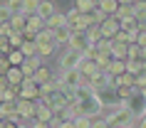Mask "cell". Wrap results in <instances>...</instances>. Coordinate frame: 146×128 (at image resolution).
I'll use <instances>...</instances> for the list:
<instances>
[{"label": "cell", "mask_w": 146, "mask_h": 128, "mask_svg": "<svg viewBox=\"0 0 146 128\" xmlns=\"http://www.w3.org/2000/svg\"><path fill=\"white\" fill-rule=\"evenodd\" d=\"M13 47H10V39L8 37H0V54H8Z\"/></svg>", "instance_id": "681fc988"}, {"label": "cell", "mask_w": 146, "mask_h": 128, "mask_svg": "<svg viewBox=\"0 0 146 128\" xmlns=\"http://www.w3.org/2000/svg\"><path fill=\"white\" fill-rule=\"evenodd\" d=\"M10 27L13 30H17V32H25V27H27V15H13L10 17Z\"/></svg>", "instance_id": "4316f807"}, {"label": "cell", "mask_w": 146, "mask_h": 128, "mask_svg": "<svg viewBox=\"0 0 146 128\" xmlns=\"http://www.w3.org/2000/svg\"><path fill=\"white\" fill-rule=\"evenodd\" d=\"M54 49H57L54 42H37V57H42V59H50L54 54Z\"/></svg>", "instance_id": "ffe728a7"}, {"label": "cell", "mask_w": 146, "mask_h": 128, "mask_svg": "<svg viewBox=\"0 0 146 128\" xmlns=\"http://www.w3.org/2000/svg\"><path fill=\"white\" fill-rule=\"evenodd\" d=\"M92 15H94V25H102V22H104V20H107V12H104V10H102V8H97V10H94V12H92Z\"/></svg>", "instance_id": "bcb514c9"}, {"label": "cell", "mask_w": 146, "mask_h": 128, "mask_svg": "<svg viewBox=\"0 0 146 128\" xmlns=\"http://www.w3.org/2000/svg\"><path fill=\"white\" fill-rule=\"evenodd\" d=\"M54 113H57V111H54L50 104H42V101H40V104H37V113H35V118H37V121H47V123H50V121L54 118Z\"/></svg>", "instance_id": "9a60e30c"}, {"label": "cell", "mask_w": 146, "mask_h": 128, "mask_svg": "<svg viewBox=\"0 0 146 128\" xmlns=\"http://www.w3.org/2000/svg\"><path fill=\"white\" fill-rule=\"evenodd\" d=\"M136 0H119V5H134Z\"/></svg>", "instance_id": "6f0895ef"}, {"label": "cell", "mask_w": 146, "mask_h": 128, "mask_svg": "<svg viewBox=\"0 0 146 128\" xmlns=\"http://www.w3.org/2000/svg\"><path fill=\"white\" fill-rule=\"evenodd\" d=\"M94 94H97V91H94L92 86H89V84H79L77 89H74V98H77V101H84V98H92Z\"/></svg>", "instance_id": "603a6c76"}, {"label": "cell", "mask_w": 146, "mask_h": 128, "mask_svg": "<svg viewBox=\"0 0 146 128\" xmlns=\"http://www.w3.org/2000/svg\"><path fill=\"white\" fill-rule=\"evenodd\" d=\"M5 76H8V81L13 84V86H20V84L25 81V72H23V67H10Z\"/></svg>", "instance_id": "2e32d148"}, {"label": "cell", "mask_w": 146, "mask_h": 128, "mask_svg": "<svg viewBox=\"0 0 146 128\" xmlns=\"http://www.w3.org/2000/svg\"><path fill=\"white\" fill-rule=\"evenodd\" d=\"M97 3H99V0H74V8H77L82 15H89V12L97 10Z\"/></svg>", "instance_id": "d6986e66"}, {"label": "cell", "mask_w": 146, "mask_h": 128, "mask_svg": "<svg viewBox=\"0 0 146 128\" xmlns=\"http://www.w3.org/2000/svg\"><path fill=\"white\" fill-rule=\"evenodd\" d=\"M97 96H99V101L104 104V108H114V106L121 104V98L116 96L114 86H104V89H99V91H97Z\"/></svg>", "instance_id": "52a82bcc"}, {"label": "cell", "mask_w": 146, "mask_h": 128, "mask_svg": "<svg viewBox=\"0 0 146 128\" xmlns=\"http://www.w3.org/2000/svg\"><path fill=\"white\" fill-rule=\"evenodd\" d=\"M97 72H99V67H97V62H94V59H82V64H79V74H82L84 84H89V76H94Z\"/></svg>", "instance_id": "4fadbf2b"}, {"label": "cell", "mask_w": 146, "mask_h": 128, "mask_svg": "<svg viewBox=\"0 0 146 128\" xmlns=\"http://www.w3.org/2000/svg\"><path fill=\"white\" fill-rule=\"evenodd\" d=\"M141 27H144V30H146V22H144V25H141Z\"/></svg>", "instance_id": "e7e4bbea"}, {"label": "cell", "mask_w": 146, "mask_h": 128, "mask_svg": "<svg viewBox=\"0 0 146 128\" xmlns=\"http://www.w3.org/2000/svg\"><path fill=\"white\" fill-rule=\"evenodd\" d=\"M13 67L10 64V59H8V54H0V74H8V69Z\"/></svg>", "instance_id": "7dc6e473"}, {"label": "cell", "mask_w": 146, "mask_h": 128, "mask_svg": "<svg viewBox=\"0 0 146 128\" xmlns=\"http://www.w3.org/2000/svg\"><path fill=\"white\" fill-rule=\"evenodd\" d=\"M20 98L40 101V84L35 81V76H25V81L20 84Z\"/></svg>", "instance_id": "8992f818"}, {"label": "cell", "mask_w": 146, "mask_h": 128, "mask_svg": "<svg viewBox=\"0 0 146 128\" xmlns=\"http://www.w3.org/2000/svg\"><path fill=\"white\" fill-rule=\"evenodd\" d=\"M126 49H129V45H124V42H111V54H114V59H126Z\"/></svg>", "instance_id": "4dcf8cb0"}, {"label": "cell", "mask_w": 146, "mask_h": 128, "mask_svg": "<svg viewBox=\"0 0 146 128\" xmlns=\"http://www.w3.org/2000/svg\"><path fill=\"white\" fill-rule=\"evenodd\" d=\"M141 62L146 64V47H141Z\"/></svg>", "instance_id": "91938a15"}, {"label": "cell", "mask_w": 146, "mask_h": 128, "mask_svg": "<svg viewBox=\"0 0 146 128\" xmlns=\"http://www.w3.org/2000/svg\"><path fill=\"white\" fill-rule=\"evenodd\" d=\"M82 59H84V54L77 52V49H64L60 57V69L62 72H67V69H79V64H82Z\"/></svg>", "instance_id": "3957f363"}, {"label": "cell", "mask_w": 146, "mask_h": 128, "mask_svg": "<svg viewBox=\"0 0 146 128\" xmlns=\"http://www.w3.org/2000/svg\"><path fill=\"white\" fill-rule=\"evenodd\" d=\"M84 35H87V39H89V45H92V47L97 45L99 39H104V37H102V30H99V25H89Z\"/></svg>", "instance_id": "484cf974"}, {"label": "cell", "mask_w": 146, "mask_h": 128, "mask_svg": "<svg viewBox=\"0 0 146 128\" xmlns=\"http://www.w3.org/2000/svg\"><path fill=\"white\" fill-rule=\"evenodd\" d=\"M54 32V45L57 47H67L69 45V37H72V27L69 25H62V27H57Z\"/></svg>", "instance_id": "8fae6325"}, {"label": "cell", "mask_w": 146, "mask_h": 128, "mask_svg": "<svg viewBox=\"0 0 146 128\" xmlns=\"http://www.w3.org/2000/svg\"><path fill=\"white\" fill-rule=\"evenodd\" d=\"M104 118H107L109 128H119V126H139V118H136V116H134V113H131L124 104L114 106V108H109V111L104 113Z\"/></svg>", "instance_id": "6da1fadb"}, {"label": "cell", "mask_w": 146, "mask_h": 128, "mask_svg": "<svg viewBox=\"0 0 146 128\" xmlns=\"http://www.w3.org/2000/svg\"><path fill=\"white\" fill-rule=\"evenodd\" d=\"M52 79H54V72H52L50 67H45V64L35 72V81H37L40 86H42V84H47V81H52Z\"/></svg>", "instance_id": "ac0fdd59"}, {"label": "cell", "mask_w": 146, "mask_h": 128, "mask_svg": "<svg viewBox=\"0 0 146 128\" xmlns=\"http://www.w3.org/2000/svg\"><path fill=\"white\" fill-rule=\"evenodd\" d=\"M69 49H77V52H82L84 54V49H89V39H87V35L84 32H72V37H69Z\"/></svg>", "instance_id": "30bf717a"}, {"label": "cell", "mask_w": 146, "mask_h": 128, "mask_svg": "<svg viewBox=\"0 0 146 128\" xmlns=\"http://www.w3.org/2000/svg\"><path fill=\"white\" fill-rule=\"evenodd\" d=\"M60 81H62V86H67V89H77L79 84H84V79L79 74V69H67V72H62Z\"/></svg>", "instance_id": "9c48e42d"}, {"label": "cell", "mask_w": 146, "mask_h": 128, "mask_svg": "<svg viewBox=\"0 0 146 128\" xmlns=\"http://www.w3.org/2000/svg\"><path fill=\"white\" fill-rule=\"evenodd\" d=\"M121 30H126L129 35H134L136 37L139 30H141V22H139L136 17H129V20H121Z\"/></svg>", "instance_id": "d4e9b609"}, {"label": "cell", "mask_w": 146, "mask_h": 128, "mask_svg": "<svg viewBox=\"0 0 146 128\" xmlns=\"http://www.w3.org/2000/svg\"><path fill=\"white\" fill-rule=\"evenodd\" d=\"M30 126L32 128H50V123H47V121H37V118H35V121H30Z\"/></svg>", "instance_id": "db71d44e"}, {"label": "cell", "mask_w": 146, "mask_h": 128, "mask_svg": "<svg viewBox=\"0 0 146 128\" xmlns=\"http://www.w3.org/2000/svg\"><path fill=\"white\" fill-rule=\"evenodd\" d=\"M114 17L116 20H129V17H134V5H119Z\"/></svg>", "instance_id": "d590c367"}, {"label": "cell", "mask_w": 146, "mask_h": 128, "mask_svg": "<svg viewBox=\"0 0 146 128\" xmlns=\"http://www.w3.org/2000/svg\"><path fill=\"white\" fill-rule=\"evenodd\" d=\"M97 8H102L107 15H116V10H119V0H99Z\"/></svg>", "instance_id": "83f0119b"}, {"label": "cell", "mask_w": 146, "mask_h": 128, "mask_svg": "<svg viewBox=\"0 0 146 128\" xmlns=\"http://www.w3.org/2000/svg\"><path fill=\"white\" fill-rule=\"evenodd\" d=\"M92 128H109L107 118H104V113H102V116H94V118H92Z\"/></svg>", "instance_id": "f6af8a7d"}, {"label": "cell", "mask_w": 146, "mask_h": 128, "mask_svg": "<svg viewBox=\"0 0 146 128\" xmlns=\"http://www.w3.org/2000/svg\"><path fill=\"white\" fill-rule=\"evenodd\" d=\"M54 12H57V8H54V3H52V0H40L37 15L42 17V20H47V17H52Z\"/></svg>", "instance_id": "e0dca14e"}, {"label": "cell", "mask_w": 146, "mask_h": 128, "mask_svg": "<svg viewBox=\"0 0 146 128\" xmlns=\"http://www.w3.org/2000/svg\"><path fill=\"white\" fill-rule=\"evenodd\" d=\"M37 104L40 101H32V98H17V116L23 121H35Z\"/></svg>", "instance_id": "277c9868"}, {"label": "cell", "mask_w": 146, "mask_h": 128, "mask_svg": "<svg viewBox=\"0 0 146 128\" xmlns=\"http://www.w3.org/2000/svg\"><path fill=\"white\" fill-rule=\"evenodd\" d=\"M111 42H124V45H131V42H134V35H129L126 30H119V32L114 35V39H111Z\"/></svg>", "instance_id": "f35d334b"}, {"label": "cell", "mask_w": 146, "mask_h": 128, "mask_svg": "<svg viewBox=\"0 0 146 128\" xmlns=\"http://www.w3.org/2000/svg\"><path fill=\"white\" fill-rule=\"evenodd\" d=\"M42 67V57H25V62H23V72H25V76H35V72Z\"/></svg>", "instance_id": "5bb4252c"}, {"label": "cell", "mask_w": 146, "mask_h": 128, "mask_svg": "<svg viewBox=\"0 0 146 128\" xmlns=\"http://www.w3.org/2000/svg\"><path fill=\"white\" fill-rule=\"evenodd\" d=\"M79 15H82V12H79L74 5H72V10L67 12V25H69V22H74V20H79Z\"/></svg>", "instance_id": "f907efd6"}, {"label": "cell", "mask_w": 146, "mask_h": 128, "mask_svg": "<svg viewBox=\"0 0 146 128\" xmlns=\"http://www.w3.org/2000/svg\"><path fill=\"white\" fill-rule=\"evenodd\" d=\"M40 8V0H25V15H35Z\"/></svg>", "instance_id": "7bdbcfd3"}, {"label": "cell", "mask_w": 146, "mask_h": 128, "mask_svg": "<svg viewBox=\"0 0 146 128\" xmlns=\"http://www.w3.org/2000/svg\"><path fill=\"white\" fill-rule=\"evenodd\" d=\"M121 104L126 106V108H129V111L134 113L136 118H141V116H144V113H146V96H144V94H141V91H139V89L134 91V94H131L129 98H124Z\"/></svg>", "instance_id": "7a4b0ae2"}, {"label": "cell", "mask_w": 146, "mask_h": 128, "mask_svg": "<svg viewBox=\"0 0 146 128\" xmlns=\"http://www.w3.org/2000/svg\"><path fill=\"white\" fill-rule=\"evenodd\" d=\"M119 128H136V126H119Z\"/></svg>", "instance_id": "6125c7cd"}, {"label": "cell", "mask_w": 146, "mask_h": 128, "mask_svg": "<svg viewBox=\"0 0 146 128\" xmlns=\"http://www.w3.org/2000/svg\"><path fill=\"white\" fill-rule=\"evenodd\" d=\"M8 39H10V47H13V49H20L23 42H25V35H23V32H17V30H13L8 35Z\"/></svg>", "instance_id": "d6a6232c"}, {"label": "cell", "mask_w": 146, "mask_h": 128, "mask_svg": "<svg viewBox=\"0 0 146 128\" xmlns=\"http://www.w3.org/2000/svg\"><path fill=\"white\" fill-rule=\"evenodd\" d=\"M134 91H136V86H116V96L124 101V98H129Z\"/></svg>", "instance_id": "60d3db41"}, {"label": "cell", "mask_w": 146, "mask_h": 128, "mask_svg": "<svg viewBox=\"0 0 146 128\" xmlns=\"http://www.w3.org/2000/svg\"><path fill=\"white\" fill-rule=\"evenodd\" d=\"M8 59H10V64H13V67H23V62H25L23 49H10V52H8Z\"/></svg>", "instance_id": "1f68e13d"}, {"label": "cell", "mask_w": 146, "mask_h": 128, "mask_svg": "<svg viewBox=\"0 0 146 128\" xmlns=\"http://www.w3.org/2000/svg\"><path fill=\"white\" fill-rule=\"evenodd\" d=\"M109 84H111V76H109L107 72H102V69H99L94 76H89V86H92L94 91L104 89V86H109Z\"/></svg>", "instance_id": "7c38bea8"}, {"label": "cell", "mask_w": 146, "mask_h": 128, "mask_svg": "<svg viewBox=\"0 0 146 128\" xmlns=\"http://www.w3.org/2000/svg\"><path fill=\"white\" fill-rule=\"evenodd\" d=\"M5 5L13 10V15H20V12L25 15V0H8Z\"/></svg>", "instance_id": "74e56055"}, {"label": "cell", "mask_w": 146, "mask_h": 128, "mask_svg": "<svg viewBox=\"0 0 146 128\" xmlns=\"http://www.w3.org/2000/svg\"><path fill=\"white\" fill-rule=\"evenodd\" d=\"M144 86H146V67L141 74H136V89H144Z\"/></svg>", "instance_id": "816d5d0a"}, {"label": "cell", "mask_w": 146, "mask_h": 128, "mask_svg": "<svg viewBox=\"0 0 146 128\" xmlns=\"http://www.w3.org/2000/svg\"><path fill=\"white\" fill-rule=\"evenodd\" d=\"M126 59H141V47L136 42H131L129 49H126Z\"/></svg>", "instance_id": "ab89813d"}, {"label": "cell", "mask_w": 146, "mask_h": 128, "mask_svg": "<svg viewBox=\"0 0 146 128\" xmlns=\"http://www.w3.org/2000/svg\"><path fill=\"white\" fill-rule=\"evenodd\" d=\"M17 128H32V126H30V121H23V123H20Z\"/></svg>", "instance_id": "680465c9"}, {"label": "cell", "mask_w": 146, "mask_h": 128, "mask_svg": "<svg viewBox=\"0 0 146 128\" xmlns=\"http://www.w3.org/2000/svg\"><path fill=\"white\" fill-rule=\"evenodd\" d=\"M62 25H67V15H62V12H54L52 17L45 20V27H50V30H57V27H62Z\"/></svg>", "instance_id": "7402d4cb"}, {"label": "cell", "mask_w": 146, "mask_h": 128, "mask_svg": "<svg viewBox=\"0 0 146 128\" xmlns=\"http://www.w3.org/2000/svg\"><path fill=\"white\" fill-rule=\"evenodd\" d=\"M99 30H102V37L104 39H114V35L121 30V20H116L114 15H109L107 20L99 25Z\"/></svg>", "instance_id": "ba28073f"}, {"label": "cell", "mask_w": 146, "mask_h": 128, "mask_svg": "<svg viewBox=\"0 0 146 128\" xmlns=\"http://www.w3.org/2000/svg\"><path fill=\"white\" fill-rule=\"evenodd\" d=\"M134 42H136L139 47H146V30H144V27L139 30V35H136V37H134Z\"/></svg>", "instance_id": "c3c4849f"}, {"label": "cell", "mask_w": 146, "mask_h": 128, "mask_svg": "<svg viewBox=\"0 0 146 128\" xmlns=\"http://www.w3.org/2000/svg\"><path fill=\"white\" fill-rule=\"evenodd\" d=\"M10 17H13V10L3 3V5H0V22H10Z\"/></svg>", "instance_id": "ee69618b"}, {"label": "cell", "mask_w": 146, "mask_h": 128, "mask_svg": "<svg viewBox=\"0 0 146 128\" xmlns=\"http://www.w3.org/2000/svg\"><path fill=\"white\" fill-rule=\"evenodd\" d=\"M144 67H146V64L141 59H126V72H131V74H141Z\"/></svg>", "instance_id": "e575fe53"}, {"label": "cell", "mask_w": 146, "mask_h": 128, "mask_svg": "<svg viewBox=\"0 0 146 128\" xmlns=\"http://www.w3.org/2000/svg\"><path fill=\"white\" fill-rule=\"evenodd\" d=\"M10 32H13V27H10V22H0V37H8Z\"/></svg>", "instance_id": "f5cc1de1"}, {"label": "cell", "mask_w": 146, "mask_h": 128, "mask_svg": "<svg viewBox=\"0 0 146 128\" xmlns=\"http://www.w3.org/2000/svg\"><path fill=\"white\" fill-rule=\"evenodd\" d=\"M35 42H54V32L50 30V27H42V30L37 32V37H35Z\"/></svg>", "instance_id": "8d00e7d4"}, {"label": "cell", "mask_w": 146, "mask_h": 128, "mask_svg": "<svg viewBox=\"0 0 146 128\" xmlns=\"http://www.w3.org/2000/svg\"><path fill=\"white\" fill-rule=\"evenodd\" d=\"M126 72V59H111V64L107 67V74L109 76H119Z\"/></svg>", "instance_id": "44dd1931"}, {"label": "cell", "mask_w": 146, "mask_h": 128, "mask_svg": "<svg viewBox=\"0 0 146 128\" xmlns=\"http://www.w3.org/2000/svg\"><path fill=\"white\" fill-rule=\"evenodd\" d=\"M74 126L77 128H92V116H77L74 118Z\"/></svg>", "instance_id": "b9f144b4"}, {"label": "cell", "mask_w": 146, "mask_h": 128, "mask_svg": "<svg viewBox=\"0 0 146 128\" xmlns=\"http://www.w3.org/2000/svg\"><path fill=\"white\" fill-rule=\"evenodd\" d=\"M60 128H77V126H74V121H62V123H60Z\"/></svg>", "instance_id": "9f6ffc18"}, {"label": "cell", "mask_w": 146, "mask_h": 128, "mask_svg": "<svg viewBox=\"0 0 146 128\" xmlns=\"http://www.w3.org/2000/svg\"><path fill=\"white\" fill-rule=\"evenodd\" d=\"M17 98H20V86H13L10 84L8 89L0 91V101H17Z\"/></svg>", "instance_id": "cb8c5ba5"}, {"label": "cell", "mask_w": 146, "mask_h": 128, "mask_svg": "<svg viewBox=\"0 0 146 128\" xmlns=\"http://www.w3.org/2000/svg\"><path fill=\"white\" fill-rule=\"evenodd\" d=\"M79 106H82V116H102L104 113V104L99 101V96L94 94L92 98H84V101H79Z\"/></svg>", "instance_id": "5b68a950"}, {"label": "cell", "mask_w": 146, "mask_h": 128, "mask_svg": "<svg viewBox=\"0 0 146 128\" xmlns=\"http://www.w3.org/2000/svg\"><path fill=\"white\" fill-rule=\"evenodd\" d=\"M116 86H136V74H131V72L119 74L116 76Z\"/></svg>", "instance_id": "f1b7e54d"}, {"label": "cell", "mask_w": 146, "mask_h": 128, "mask_svg": "<svg viewBox=\"0 0 146 128\" xmlns=\"http://www.w3.org/2000/svg\"><path fill=\"white\" fill-rule=\"evenodd\" d=\"M139 91H141V94H144V96H146V86H144V89H139Z\"/></svg>", "instance_id": "94428289"}, {"label": "cell", "mask_w": 146, "mask_h": 128, "mask_svg": "<svg viewBox=\"0 0 146 128\" xmlns=\"http://www.w3.org/2000/svg\"><path fill=\"white\" fill-rule=\"evenodd\" d=\"M134 17H136L141 25L146 22V0H136V3H134Z\"/></svg>", "instance_id": "f546056e"}, {"label": "cell", "mask_w": 146, "mask_h": 128, "mask_svg": "<svg viewBox=\"0 0 146 128\" xmlns=\"http://www.w3.org/2000/svg\"><path fill=\"white\" fill-rule=\"evenodd\" d=\"M20 49H23L25 57H35V54H37V42H35V39H25Z\"/></svg>", "instance_id": "836d02e7"}, {"label": "cell", "mask_w": 146, "mask_h": 128, "mask_svg": "<svg viewBox=\"0 0 146 128\" xmlns=\"http://www.w3.org/2000/svg\"><path fill=\"white\" fill-rule=\"evenodd\" d=\"M50 128H52V126H50Z\"/></svg>", "instance_id": "03108f58"}, {"label": "cell", "mask_w": 146, "mask_h": 128, "mask_svg": "<svg viewBox=\"0 0 146 128\" xmlns=\"http://www.w3.org/2000/svg\"><path fill=\"white\" fill-rule=\"evenodd\" d=\"M8 86H10L8 76H5V74H0V91H3V89H8Z\"/></svg>", "instance_id": "11a10c76"}, {"label": "cell", "mask_w": 146, "mask_h": 128, "mask_svg": "<svg viewBox=\"0 0 146 128\" xmlns=\"http://www.w3.org/2000/svg\"><path fill=\"white\" fill-rule=\"evenodd\" d=\"M0 128H3V118H0Z\"/></svg>", "instance_id": "be15d7a7"}]
</instances>
